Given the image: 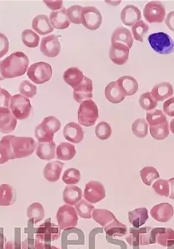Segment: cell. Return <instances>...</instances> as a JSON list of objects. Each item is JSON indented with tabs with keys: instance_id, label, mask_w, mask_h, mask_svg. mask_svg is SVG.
Listing matches in <instances>:
<instances>
[{
	"instance_id": "cell-1",
	"label": "cell",
	"mask_w": 174,
	"mask_h": 249,
	"mask_svg": "<svg viewBox=\"0 0 174 249\" xmlns=\"http://www.w3.org/2000/svg\"><path fill=\"white\" fill-rule=\"evenodd\" d=\"M29 64L28 57L22 52H16L0 62V72L4 79L22 76Z\"/></svg>"
},
{
	"instance_id": "cell-2",
	"label": "cell",
	"mask_w": 174,
	"mask_h": 249,
	"mask_svg": "<svg viewBox=\"0 0 174 249\" xmlns=\"http://www.w3.org/2000/svg\"><path fill=\"white\" fill-rule=\"evenodd\" d=\"M51 220V218L47 219L35 230V249H44L46 245H51L52 241H56L61 236L59 226L52 224Z\"/></svg>"
},
{
	"instance_id": "cell-3",
	"label": "cell",
	"mask_w": 174,
	"mask_h": 249,
	"mask_svg": "<svg viewBox=\"0 0 174 249\" xmlns=\"http://www.w3.org/2000/svg\"><path fill=\"white\" fill-rule=\"evenodd\" d=\"M10 144L13 160L29 157L36 148L35 140L31 137L6 136Z\"/></svg>"
},
{
	"instance_id": "cell-4",
	"label": "cell",
	"mask_w": 174,
	"mask_h": 249,
	"mask_svg": "<svg viewBox=\"0 0 174 249\" xmlns=\"http://www.w3.org/2000/svg\"><path fill=\"white\" fill-rule=\"evenodd\" d=\"M61 127V123L54 116L45 118L35 128V137L39 143L49 142L53 140L54 134Z\"/></svg>"
},
{
	"instance_id": "cell-5",
	"label": "cell",
	"mask_w": 174,
	"mask_h": 249,
	"mask_svg": "<svg viewBox=\"0 0 174 249\" xmlns=\"http://www.w3.org/2000/svg\"><path fill=\"white\" fill-rule=\"evenodd\" d=\"M98 116V107L94 101L89 100L80 104L78 110V121L80 124L86 127L94 125Z\"/></svg>"
},
{
	"instance_id": "cell-6",
	"label": "cell",
	"mask_w": 174,
	"mask_h": 249,
	"mask_svg": "<svg viewBox=\"0 0 174 249\" xmlns=\"http://www.w3.org/2000/svg\"><path fill=\"white\" fill-rule=\"evenodd\" d=\"M56 219L61 230L74 229L79 220L76 209L68 205L62 206L59 209L56 214Z\"/></svg>"
},
{
	"instance_id": "cell-7",
	"label": "cell",
	"mask_w": 174,
	"mask_h": 249,
	"mask_svg": "<svg viewBox=\"0 0 174 249\" xmlns=\"http://www.w3.org/2000/svg\"><path fill=\"white\" fill-rule=\"evenodd\" d=\"M148 41L152 49L162 55H168L174 52V42L165 33L159 32L150 35Z\"/></svg>"
},
{
	"instance_id": "cell-8",
	"label": "cell",
	"mask_w": 174,
	"mask_h": 249,
	"mask_svg": "<svg viewBox=\"0 0 174 249\" xmlns=\"http://www.w3.org/2000/svg\"><path fill=\"white\" fill-rule=\"evenodd\" d=\"M32 107L29 99L22 94H17L11 97L10 109L17 120L28 118L32 112Z\"/></svg>"
},
{
	"instance_id": "cell-9",
	"label": "cell",
	"mask_w": 174,
	"mask_h": 249,
	"mask_svg": "<svg viewBox=\"0 0 174 249\" xmlns=\"http://www.w3.org/2000/svg\"><path fill=\"white\" fill-rule=\"evenodd\" d=\"M52 66L44 62L33 64L28 71L29 79L37 85L49 82L52 77Z\"/></svg>"
},
{
	"instance_id": "cell-10",
	"label": "cell",
	"mask_w": 174,
	"mask_h": 249,
	"mask_svg": "<svg viewBox=\"0 0 174 249\" xmlns=\"http://www.w3.org/2000/svg\"><path fill=\"white\" fill-rule=\"evenodd\" d=\"M166 13L164 5L158 1L148 3L143 10V16L147 22L150 23L163 22Z\"/></svg>"
},
{
	"instance_id": "cell-11",
	"label": "cell",
	"mask_w": 174,
	"mask_h": 249,
	"mask_svg": "<svg viewBox=\"0 0 174 249\" xmlns=\"http://www.w3.org/2000/svg\"><path fill=\"white\" fill-rule=\"evenodd\" d=\"M81 21L86 28L95 31L100 28L103 22V17L97 8L86 7L83 8Z\"/></svg>"
},
{
	"instance_id": "cell-12",
	"label": "cell",
	"mask_w": 174,
	"mask_h": 249,
	"mask_svg": "<svg viewBox=\"0 0 174 249\" xmlns=\"http://www.w3.org/2000/svg\"><path fill=\"white\" fill-rule=\"evenodd\" d=\"M85 199L91 203H97L106 196L104 186L101 182L91 181L87 184L84 194Z\"/></svg>"
},
{
	"instance_id": "cell-13",
	"label": "cell",
	"mask_w": 174,
	"mask_h": 249,
	"mask_svg": "<svg viewBox=\"0 0 174 249\" xmlns=\"http://www.w3.org/2000/svg\"><path fill=\"white\" fill-rule=\"evenodd\" d=\"M61 49L58 36L52 35L41 39L40 51L44 55L54 58L59 55Z\"/></svg>"
},
{
	"instance_id": "cell-14",
	"label": "cell",
	"mask_w": 174,
	"mask_h": 249,
	"mask_svg": "<svg viewBox=\"0 0 174 249\" xmlns=\"http://www.w3.org/2000/svg\"><path fill=\"white\" fill-rule=\"evenodd\" d=\"M73 89V97L78 103H82L92 98V82L88 77L85 76L83 82Z\"/></svg>"
},
{
	"instance_id": "cell-15",
	"label": "cell",
	"mask_w": 174,
	"mask_h": 249,
	"mask_svg": "<svg viewBox=\"0 0 174 249\" xmlns=\"http://www.w3.org/2000/svg\"><path fill=\"white\" fill-rule=\"evenodd\" d=\"M17 125V119L10 109L0 107V132L8 134L15 130Z\"/></svg>"
},
{
	"instance_id": "cell-16",
	"label": "cell",
	"mask_w": 174,
	"mask_h": 249,
	"mask_svg": "<svg viewBox=\"0 0 174 249\" xmlns=\"http://www.w3.org/2000/svg\"><path fill=\"white\" fill-rule=\"evenodd\" d=\"M130 50L124 45L113 43L109 50L110 58L116 65H124L128 61Z\"/></svg>"
},
{
	"instance_id": "cell-17",
	"label": "cell",
	"mask_w": 174,
	"mask_h": 249,
	"mask_svg": "<svg viewBox=\"0 0 174 249\" xmlns=\"http://www.w3.org/2000/svg\"><path fill=\"white\" fill-rule=\"evenodd\" d=\"M153 218L161 223L169 221L174 215V208L172 205L168 203H163L155 205L151 211Z\"/></svg>"
},
{
	"instance_id": "cell-18",
	"label": "cell",
	"mask_w": 174,
	"mask_h": 249,
	"mask_svg": "<svg viewBox=\"0 0 174 249\" xmlns=\"http://www.w3.org/2000/svg\"><path fill=\"white\" fill-rule=\"evenodd\" d=\"M64 136L69 142L78 143L82 142L85 136L83 128L76 123L70 122L64 128Z\"/></svg>"
},
{
	"instance_id": "cell-19",
	"label": "cell",
	"mask_w": 174,
	"mask_h": 249,
	"mask_svg": "<svg viewBox=\"0 0 174 249\" xmlns=\"http://www.w3.org/2000/svg\"><path fill=\"white\" fill-rule=\"evenodd\" d=\"M50 22L55 28L60 30L68 28L70 22L68 17L67 9L63 7L61 10L52 12L50 14Z\"/></svg>"
},
{
	"instance_id": "cell-20",
	"label": "cell",
	"mask_w": 174,
	"mask_h": 249,
	"mask_svg": "<svg viewBox=\"0 0 174 249\" xmlns=\"http://www.w3.org/2000/svg\"><path fill=\"white\" fill-rule=\"evenodd\" d=\"M141 19V13L139 8L133 5H128L123 9L121 19L126 26H132Z\"/></svg>"
},
{
	"instance_id": "cell-21",
	"label": "cell",
	"mask_w": 174,
	"mask_h": 249,
	"mask_svg": "<svg viewBox=\"0 0 174 249\" xmlns=\"http://www.w3.org/2000/svg\"><path fill=\"white\" fill-rule=\"evenodd\" d=\"M134 43L131 33L124 27H119L115 29L112 36V44L117 43L124 45L131 49Z\"/></svg>"
},
{
	"instance_id": "cell-22",
	"label": "cell",
	"mask_w": 174,
	"mask_h": 249,
	"mask_svg": "<svg viewBox=\"0 0 174 249\" xmlns=\"http://www.w3.org/2000/svg\"><path fill=\"white\" fill-rule=\"evenodd\" d=\"M64 166V163L59 161L50 162L44 168L43 174L44 178L48 181L55 182L58 181L61 177Z\"/></svg>"
},
{
	"instance_id": "cell-23",
	"label": "cell",
	"mask_w": 174,
	"mask_h": 249,
	"mask_svg": "<svg viewBox=\"0 0 174 249\" xmlns=\"http://www.w3.org/2000/svg\"><path fill=\"white\" fill-rule=\"evenodd\" d=\"M107 100L113 104H119L124 100L126 95L117 82H112L105 89Z\"/></svg>"
},
{
	"instance_id": "cell-24",
	"label": "cell",
	"mask_w": 174,
	"mask_h": 249,
	"mask_svg": "<svg viewBox=\"0 0 174 249\" xmlns=\"http://www.w3.org/2000/svg\"><path fill=\"white\" fill-rule=\"evenodd\" d=\"M32 28L40 35L50 34L53 31L49 18L45 15H39L35 17L32 22Z\"/></svg>"
},
{
	"instance_id": "cell-25",
	"label": "cell",
	"mask_w": 174,
	"mask_h": 249,
	"mask_svg": "<svg viewBox=\"0 0 174 249\" xmlns=\"http://www.w3.org/2000/svg\"><path fill=\"white\" fill-rule=\"evenodd\" d=\"M151 93L157 102L163 101L173 95V87L169 83L163 82L155 86Z\"/></svg>"
},
{
	"instance_id": "cell-26",
	"label": "cell",
	"mask_w": 174,
	"mask_h": 249,
	"mask_svg": "<svg viewBox=\"0 0 174 249\" xmlns=\"http://www.w3.org/2000/svg\"><path fill=\"white\" fill-rule=\"evenodd\" d=\"M82 190L76 185L67 186L63 193L64 202L68 205H76L82 200Z\"/></svg>"
},
{
	"instance_id": "cell-27",
	"label": "cell",
	"mask_w": 174,
	"mask_h": 249,
	"mask_svg": "<svg viewBox=\"0 0 174 249\" xmlns=\"http://www.w3.org/2000/svg\"><path fill=\"white\" fill-rule=\"evenodd\" d=\"M126 96L136 94L139 90V83L135 78L130 76L120 77L116 81Z\"/></svg>"
},
{
	"instance_id": "cell-28",
	"label": "cell",
	"mask_w": 174,
	"mask_h": 249,
	"mask_svg": "<svg viewBox=\"0 0 174 249\" xmlns=\"http://www.w3.org/2000/svg\"><path fill=\"white\" fill-rule=\"evenodd\" d=\"M130 223L136 229H139L148 220V211L145 208H139L128 213Z\"/></svg>"
},
{
	"instance_id": "cell-29",
	"label": "cell",
	"mask_w": 174,
	"mask_h": 249,
	"mask_svg": "<svg viewBox=\"0 0 174 249\" xmlns=\"http://www.w3.org/2000/svg\"><path fill=\"white\" fill-rule=\"evenodd\" d=\"M16 199V192L12 186L8 184L0 185V206H8L13 205Z\"/></svg>"
},
{
	"instance_id": "cell-30",
	"label": "cell",
	"mask_w": 174,
	"mask_h": 249,
	"mask_svg": "<svg viewBox=\"0 0 174 249\" xmlns=\"http://www.w3.org/2000/svg\"><path fill=\"white\" fill-rule=\"evenodd\" d=\"M56 144L52 141L49 142L39 143L36 155L42 160H50L55 157Z\"/></svg>"
},
{
	"instance_id": "cell-31",
	"label": "cell",
	"mask_w": 174,
	"mask_h": 249,
	"mask_svg": "<svg viewBox=\"0 0 174 249\" xmlns=\"http://www.w3.org/2000/svg\"><path fill=\"white\" fill-rule=\"evenodd\" d=\"M83 72L77 68H71L66 71L64 74V79L68 85L74 89L83 82L84 79Z\"/></svg>"
},
{
	"instance_id": "cell-32",
	"label": "cell",
	"mask_w": 174,
	"mask_h": 249,
	"mask_svg": "<svg viewBox=\"0 0 174 249\" xmlns=\"http://www.w3.org/2000/svg\"><path fill=\"white\" fill-rule=\"evenodd\" d=\"M104 231L108 236L122 237L127 235L128 229L125 225L121 223L116 218L106 226L104 227Z\"/></svg>"
},
{
	"instance_id": "cell-33",
	"label": "cell",
	"mask_w": 174,
	"mask_h": 249,
	"mask_svg": "<svg viewBox=\"0 0 174 249\" xmlns=\"http://www.w3.org/2000/svg\"><path fill=\"white\" fill-rule=\"evenodd\" d=\"M76 154V149L73 145L68 142H62L57 147V158L61 160H70Z\"/></svg>"
},
{
	"instance_id": "cell-34",
	"label": "cell",
	"mask_w": 174,
	"mask_h": 249,
	"mask_svg": "<svg viewBox=\"0 0 174 249\" xmlns=\"http://www.w3.org/2000/svg\"><path fill=\"white\" fill-rule=\"evenodd\" d=\"M156 241L158 245L168 248L174 245V231L171 229L162 228L156 236Z\"/></svg>"
},
{
	"instance_id": "cell-35",
	"label": "cell",
	"mask_w": 174,
	"mask_h": 249,
	"mask_svg": "<svg viewBox=\"0 0 174 249\" xmlns=\"http://www.w3.org/2000/svg\"><path fill=\"white\" fill-rule=\"evenodd\" d=\"M92 217L103 227L106 226L116 218L112 212L105 209H94L92 212Z\"/></svg>"
},
{
	"instance_id": "cell-36",
	"label": "cell",
	"mask_w": 174,
	"mask_h": 249,
	"mask_svg": "<svg viewBox=\"0 0 174 249\" xmlns=\"http://www.w3.org/2000/svg\"><path fill=\"white\" fill-rule=\"evenodd\" d=\"M27 216L30 220L36 224L45 217V211L43 205L40 203H34L30 205L27 211Z\"/></svg>"
},
{
	"instance_id": "cell-37",
	"label": "cell",
	"mask_w": 174,
	"mask_h": 249,
	"mask_svg": "<svg viewBox=\"0 0 174 249\" xmlns=\"http://www.w3.org/2000/svg\"><path fill=\"white\" fill-rule=\"evenodd\" d=\"M150 133L154 139L157 140H163L169 137L170 129L169 122L164 124L150 126Z\"/></svg>"
},
{
	"instance_id": "cell-38",
	"label": "cell",
	"mask_w": 174,
	"mask_h": 249,
	"mask_svg": "<svg viewBox=\"0 0 174 249\" xmlns=\"http://www.w3.org/2000/svg\"><path fill=\"white\" fill-rule=\"evenodd\" d=\"M140 178L144 184L151 186L155 180L160 178L158 171L153 167H145L140 172Z\"/></svg>"
},
{
	"instance_id": "cell-39",
	"label": "cell",
	"mask_w": 174,
	"mask_h": 249,
	"mask_svg": "<svg viewBox=\"0 0 174 249\" xmlns=\"http://www.w3.org/2000/svg\"><path fill=\"white\" fill-rule=\"evenodd\" d=\"M149 125L145 119H137L132 125V130L137 137L143 139L148 133Z\"/></svg>"
},
{
	"instance_id": "cell-40",
	"label": "cell",
	"mask_w": 174,
	"mask_h": 249,
	"mask_svg": "<svg viewBox=\"0 0 174 249\" xmlns=\"http://www.w3.org/2000/svg\"><path fill=\"white\" fill-rule=\"evenodd\" d=\"M75 208L80 217L86 219L92 218V212L95 207L86 200H82L75 205Z\"/></svg>"
},
{
	"instance_id": "cell-41",
	"label": "cell",
	"mask_w": 174,
	"mask_h": 249,
	"mask_svg": "<svg viewBox=\"0 0 174 249\" xmlns=\"http://www.w3.org/2000/svg\"><path fill=\"white\" fill-rule=\"evenodd\" d=\"M149 29V26L144 22L143 20H139L132 27L134 38L137 41L143 42L144 37L148 33Z\"/></svg>"
},
{
	"instance_id": "cell-42",
	"label": "cell",
	"mask_w": 174,
	"mask_h": 249,
	"mask_svg": "<svg viewBox=\"0 0 174 249\" xmlns=\"http://www.w3.org/2000/svg\"><path fill=\"white\" fill-rule=\"evenodd\" d=\"M146 120L150 126L164 124L167 118L160 110H152L146 113Z\"/></svg>"
},
{
	"instance_id": "cell-43",
	"label": "cell",
	"mask_w": 174,
	"mask_h": 249,
	"mask_svg": "<svg viewBox=\"0 0 174 249\" xmlns=\"http://www.w3.org/2000/svg\"><path fill=\"white\" fill-rule=\"evenodd\" d=\"M12 160H13V157L10 144L7 137H3L0 142V164H4Z\"/></svg>"
},
{
	"instance_id": "cell-44",
	"label": "cell",
	"mask_w": 174,
	"mask_h": 249,
	"mask_svg": "<svg viewBox=\"0 0 174 249\" xmlns=\"http://www.w3.org/2000/svg\"><path fill=\"white\" fill-rule=\"evenodd\" d=\"M22 39L23 44L29 48L37 47L40 42V37L30 29L25 30L22 32Z\"/></svg>"
},
{
	"instance_id": "cell-45",
	"label": "cell",
	"mask_w": 174,
	"mask_h": 249,
	"mask_svg": "<svg viewBox=\"0 0 174 249\" xmlns=\"http://www.w3.org/2000/svg\"><path fill=\"white\" fill-rule=\"evenodd\" d=\"M81 179L79 170L74 168H70L65 171L62 177V180L68 185H74L79 183Z\"/></svg>"
},
{
	"instance_id": "cell-46",
	"label": "cell",
	"mask_w": 174,
	"mask_h": 249,
	"mask_svg": "<svg viewBox=\"0 0 174 249\" xmlns=\"http://www.w3.org/2000/svg\"><path fill=\"white\" fill-rule=\"evenodd\" d=\"M139 103L141 107L147 111L154 109L157 106V102L152 97L151 93L147 92L141 95Z\"/></svg>"
},
{
	"instance_id": "cell-47",
	"label": "cell",
	"mask_w": 174,
	"mask_h": 249,
	"mask_svg": "<svg viewBox=\"0 0 174 249\" xmlns=\"http://www.w3.org/2000/svg\"><path fill=\"white\" fill-rule=\"evenodd\" d=\"M95 134L98 139L101 140L109 139L112 134V128L107 123L102 122L96 127Z\"/></svg>"
},
{
	"instance_id": "cell-48",
	"label": "cell",
	"mask_w": 174,
	"mask_h": 249,
	"mask_svg": "<svg viewBox=\"0 0 174 249\" xmlns=\"http://www.w3.org/2000/svg\"><path fill=\"white\" fill-rule=\"evenodd\" d=\"M155 193L161 196H170V184L169 180L159 179L152 186Z\"/></svg>"
},
{
	"instance_id": "cell-49",
	"label": "cell",
	"mask_w": 174,
	"mask_h": 249,
	"mask_svg": "<svg viewBox=\"0 0 174 249\" xmlns=\"http://www.w3.org/2000/svg\"><path fill=\"white\" fill-rule=\"evenodd\" d=\"M83 7L80 5H75L71 6L67 10V14L70 22L74 24H81V14Z\"/></svg>"
},
{
	"instance_id": "cell-50",
	"label": "cell",
	"mask_w": 174,
	"mask_h": 249,
	"mask_svg": "<svg viewBox=\"0 0 174 249\" xmlns=\"http://www.w3.org/2000/svg\"><path fill=\"white\" fill-rule=\"evenodd\" d=\"M19 92L26 97L34 98L37 94V88L28 80H24L20 83Z\"/></svg>"
},
{
	"instance_id": "cell-51",
	"label": "cell",
	"mask_w": 174,
	"mask_h": 249,
	"mask_svg": "<svg viewBox=\"0 0 174 249\" xmlns=\"http://www.w3.org/2000/svg\"><path fill=\"white\" fill-rule=\"evenodd\" d=\"M16 238L15 241L7 242V244L4 245L2 249H22L20 241V229H16Z\"/></svg>"
},
{
	"instance_id": "cell-52",
	"label": "cell",
	"mask_w": 174,
	"mask_h": 249,
	"mask_svg": "<svg viewBox=\"0 0 174 249\" xmlns=\"http://www.w3.org/2000/svg\"><path fill=\"white\" fill-rule=\"evenodd\" d=\"M12 96L7 90L1 89H0V107H5L10 109V101Z\"/></svg>"
},
{
	"instance_id": "cell-53",
	"label": "cell",
	"mask_w": 174,
	"mask_h": 249,
	"mask_svg": "<svg viewBox=\"0 0 174 249\" xmlns=\"http://www.w3.org/2000/svg\"><path fill=\"white\" fill-rule=\"evenodd\" d=\"M9 50V41L4 35L0 33V59L6 55Z\"/></svg>"
},
{
	"instance_id": "cell-54",
	"label": "cell",
	"mask_w": 174,
	"mask_h": 249,
	"mask_svg": "<svg viewBox=\"0 0 174 249\" xmlns=\"http://www.w3.org/2000/svg\"><path fill=\"white\" fill-rule=\"evenodd\" d=\"M163 110L170 117H174V98L169 99L163 105Z\"/></svg>"
},
{
	"instance_id": "cell-55",
	"label": "cell",
	"mask_w": 174,
	"mask_h": 249,
	"mask_svg": "<svg viewBox=\"0 0 174 249\" xmlns=\"http://www.w3.org/2000/svg\"><path fill=\"white\" fill-rule=\"evenodd\" d=\"M45 4L52 10H59L62 9L63 6L62 1H44Z\"/></svg>"
},
{
	"instance_id": "cell-56",
	"label": "cell",
	"mask_w": 174,
	"mask_h": 249,
	"mask_svg": "<svg viewBox=\"0 0 174 249\" xmlns=\"http://www.w3.org/2000/svg\"><path fill=\"white\" fill-rule=\"evenodd\" d=\"M166 25L171 31L174 32V11L171 12L167 15Z\"/></svg>"
},
{
	"instance_id": "cell-57",
	"label": "cell",
	"mask_w": 174,
	"mask_h": 249,
	"mask_svg": "<svg viewBox=\"0 0 174 249\" xmlns=\"http://www.w3.org/2000/svg\"><path fill=\"white\" fill-rule=\"evenodd\" d=\"M169 182L171 188V194L169 197L170 199H174V178L170 179Z\"/></svg>"
},
{
	"instance_id": "cell-58",
	"label": "cell",
	"mask_w": 174,
	"mask_h": 249,
	"mask_svg": "<svg viewBox=\"0 0 174 249\" xmlns=\"http://www.w3.org/2000/svg\"><path fill=\"white\" fill-rule=\"evenodd\" d=\"M170 127L171 131L174 134V119L171 122Z\"/></svg>"
},
{
	"instance_id": "cell-59",
	"label": "cell",
	"mask_w": 174,
	"mask_h": 249,
	"mask_svg": "<svg viewBox=\"0 0 174 249\" xmlns=\"http://www.w3.org/2000/svg\"><path fill=\"white\" fill-rule=\"evenodd\" d=\"M44 249H59L58 248L53 247V246H52V245H46V247H45Z\"/></svg>"
},
{
	"instance_id": "cell-60",
	"label": "cell",
	"mask_w": 174,
	"mask_h": 249,
	"mask_svg": "<svg viewBox=\"0 0 174 249\" xmlns=\"http://www.w3.org/2000/svg\"><path fill=\"white\" fill-rule=\"evenodd\" d=\"M4 78L2 76V75L1 74V72H0V80H4Z\"/></svg>"
},
{
	"instance_id": "cell-61",
	"label": "cell",
	"mask_w": 174,
	"mask_h": 249,
	"mask_svg": "<svg viewBox=\"0 0 174 249\" xmlns=\"http://www.w3.org/2000/svg\"><path fill=\"white\" fill-rule=\"evenodd\" d=\"M2 88H1V86H0V89H1Z\"/></svg>"
},
{
	"instance_id": "cell-62",
	"label": "cell",
	"mask_w": 174,
	"mask_h": 249,
	"mask_svg": "<svg viewBox=\"0 0 174 249\" xmlns=\"http://www.w3.org/2000/svg\"><path fill=\"white\" fill-rule=\"evenodd\" d=\"M168 249H170L169 248H168ZM173 249H174V248H173Z\"/></svg>"
}]
</instances>
